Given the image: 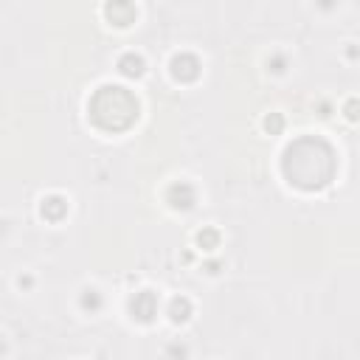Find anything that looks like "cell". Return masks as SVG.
Masks as SVG:
<instances>
[{
    "label": "cell",
    "mask_w": 360,
    "mask_h": 360,
    "mask_svg": "<svg viewBox=\"0 0 360 360\" xmlns=\"http://www.w3.org/2000/svg\"><path fill=\"white\" fill-rule=\"evenodd\" d=\"M90 115L104 129H124L138 118V101L124 87H101L90 101Z\"/></svg>",
    "instance_id": "cell-1"
}]
</instances>
